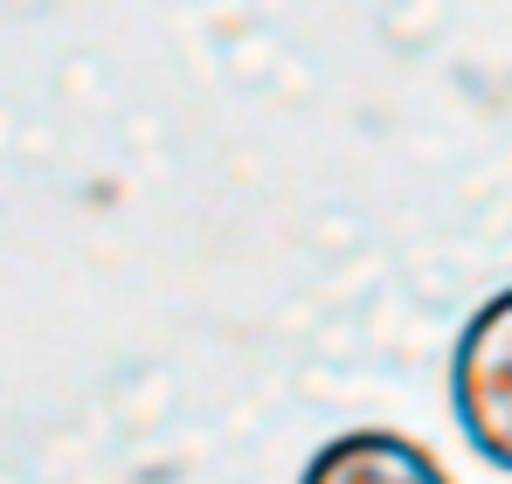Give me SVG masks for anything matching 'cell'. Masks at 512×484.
I'll return each instance as SVG.
<instances>
[{
  "label": "cell",
  "mask_w": 512,
  "mask_h": 484,
  "mask_svg": "<svg viewBox=\"0 0 512 484\" xmlns=\"http://www.w3.org/2000/svg\"><path fill=\"white\" fill-rule=\"evenodd\" d=\"M298 484H450V471L402 429H346L312 450Z\"/></svg>",
  "instance_id": "2"
},
{
  "label": "cell",
  "mask_w": 512,
  "mask_h": 484,
  "mask_svg": "<svg viewBox=\"0 0 512 484\" xmlns=\"http://www.w3.org/2000/svg\"><path fill=\"white\" fill-rule=\"evenodd\" d=\"M450 408H457L464 443L492 471H512V284L492 291L464 319V332H457V353H450Z\"/></svg>",
  "instance_id": "1"
}]
</instances>
